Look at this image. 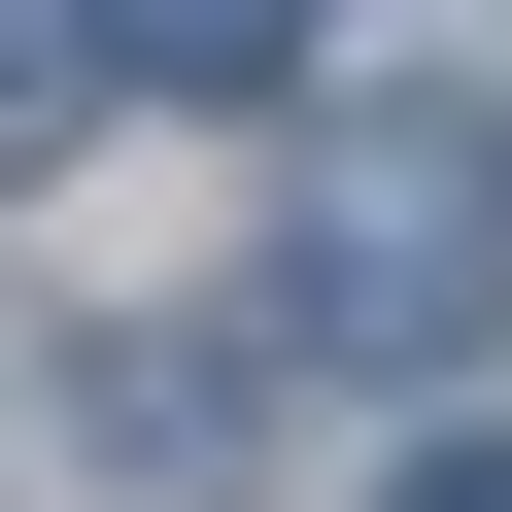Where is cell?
Here are the masks:
<instances>
[{
    "mask_svg": "<svg viewBox=\"0 0 512 512\" xmlns=\"http://www.w3.org/2000/svg\"><path fill=\"white\" fill-rule=\"evenodd\" d=\"M274 342H308V376H478V342H512V103L376 69V103L308 137V239H274Z\"/></svg>",
    "mask_w": 512,
    "mask_h": 512,
    "instance_id": "6da1fadb",
    "label": "cell"
},
{
    "mask_svg": "<svg viewBox=\"0 0 512 512\" xmlns=\"http://www.w3.org/2000/svg\"><path fill=\"white\" fill-rule=\"evenodd\" d=\"M69 35H103L137 103H274V69H308V0H69Z\"/></svg>",
    "mask_w": 512,
    "mask_h": 512,
    "instance_id": "7a4b0ae2",
    "label": "cell"
},
{
    "mask_svg": "<svg viewBox=\"0 0 512 512\" xmlns=\"http://www.w3.org/2000/svg\"><path fill=\"white\" fill-rule=\"evenodd\" d=\"M69 103H103V35H69V0H0V171H35Z\"/></svg>",
    "mask_w": 512,
    "mask_h": 512,
    "instance_id": "3957f363",
    "label": "cell"
},
{
    "mask_svg": "<svg viewBox=\"0 0 512 512\" xmlns=\"http://www.w3.org/2000/svg\"><path fill=\"white\" fill-rule=\"evenodd\" d=\"M410 512H512V444H444V478H410Z\"/></svg>",
    "mask_w": 512,
    "mask_h": 512,
    "instance_id": "277c9868",
    "label": "cell"
}]
</instances>
